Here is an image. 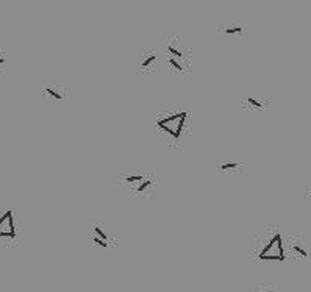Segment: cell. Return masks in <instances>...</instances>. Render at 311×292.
Instances as JSON below:
<instances>
[{"label":"cell","instance_id":"cell-15","mask_svg":"<svg viewBox=\"0 0 311 292\" xmlns=\"http://www.w3.org/2000/svg\"><path fill=\"white\" fill-rule=\"evenodd\" d=\"M169 63H170V64H172V66H174V68H175L177 71H183V68H181V66H180V64H178V63H177V61H175L174 58H169Z\"/></svg>","mask_w":311,"mask_h":292},{"label":"cell","instance_id":"cell-6","mask_svg":"<svg viewBox=\"0 0 311 292\" xmlns=\"http://www.w3.org/2000/svg\"><path fill=\"white\" fill-rule=\"evenodd\" d=\"M94 233L97 234V237H100V239H103V241L108 242V236H106V233L100 228V226H94Z\"/></svg>","mask_w":311,"mask_h":292},{"label":"cell","instance_id":"cell-8","mask_svg":"<svg viewBox=\"0 0 311 292\" xmlns=\"http://www.w3.org/2000/svg\"><path fill=\"white\" fill-rule=\"evenodd\" d=\"M234 167H239V164L238 163H224V164L219 166L221 170H230V169H234Z\"/></svg>","mask_w":311,"mask_h":292},{"label":"cell","instance_id":"cell-17","mask_svg":"<svg viewBox=\"0 0 311 292\" xmlns=\"http://www.w3.org/2000/svg\"><path fill=\"white\" fill-rule=\"evenodd\" d=\"M3 63H5V58H2V57H0V66H2Z\"/></svg>","mask_w":311,"mask_h":292},{"label":"cell","instance_id":"cell-16","mask_svg":"<svg viewBox=\"0 0 311 292\" xmlns=\"http://www.w3.org/2000/svg\"><path fill=\"white\" fill-rule=\"evenodd\" d=\"M256 292H278V291H271V289H261V288H258V289H256Z\"/></svg>","mask_w":311,"mask_h":292},{"label":"cell","instance_id":"cell-9","mask_svg":"<svg viewBox=\"0 0 311 292\" xmlns=\"http://www.w3.org/2000/svg\"><path fill=\"white\" fill-rule=\"evenodd\" d=\"M156 60V55H149L144 61H143V68H150V64Z\"/></svg>","mask_w":311,"mask_h":292},{"label":"cell","instance_id":"cell-4","mask_svg":"<svg viewBox=\"0 0 311 292\" xmlns=\"http://www.w3.org/2000/svg\"><path fill=\"white\" fill-rule=\"evenodd\" d=\"M221 31H222V33H225V35H234V33H241L242 27L241 25H229V27L222 28Z\"/></svg>","mask_w":311,"mask_h":292},{"label":"cell","instance_id":"cell-14","mask_svg":"<svg viewBox=\"0 0 311 292\" xmlns=\"http://www.w3.org/2000/svg\"><path fill=\"white\" fill-rule=\"evenodd\" d=\"M247 102H249L250 105H253L255 108H261V106H263V105H261V103H260L258 100H255V99H252V97H249V99H247Z\"/></svg>","mask_w":311,"mask_h":292},{"label":"cell","instance_id":"cell-3","mask_svg":"<svg viewBox=\"0 0 311 292\" xmlns=\"http://www.w3.org/2000/svg\"><path fill=\"white\" fill-rule=\"evenodd\" d=\"M0 237H9V239H14L16 237L13 211L3 213L2 218H0Z\"/></svg>","mask_w":311,"mask_h":292},{"label":"cell","instance_id":"cell-13","mask_svg":"<svg viewBox=\"0 0 311 292\" xmlns=\"http://www.w3.org/2000/svg\"><path fill=\"white\" fill-rule=\"evenodd\" d=\"M169 53H172V55H175V57H181V52L177 50L174 46H169Z\"/></svg>","mask_w":311,"mask_h":292},{"label":"cell","instance_id":"cell-2","mask_svg":"<svg viewBox=\"0 0 311 292\" xmlns=\"http://www.w3.org/2000/svg\"><path fill=\"white\" fill-rule=\"evenodd\" d=\"M260 259H275V261H283L285 259V253H283V244H282V236L275 234L272 239L269 241L261 253L258 255Z\"/></svg>","mask_w":311,"mask_h":292},{"label":"cell","instance_id":"cell-11","mask_svg":"<svg viewBox=\"0 0 311 292\" xmlns=\"http://www.w3.org/2000/svg\"><path fill=\"white\" fill-rule=\"evenodd\" d=\"M124 180L128 181V183H133V181H138V180H144V177L143 175H128V177H124Z\"/></svg>","mask_w":311,"mask_h":292},{"label":"cell","instance_id":"cell-1","mask_svg":"<svg viewBox=\"0 0 311 292\" xmlns=\"http://www.w3.org/2000/svg\"><path fill=\"white\" fill-rule=\"evenodd\" d=\"M185 119H186V113H177L170 117L159 119L156 125L161 130H164L166 133H169L174 139H178L181 135V128H183V124H185Z\"/></svg>","mask_w":311,"mask_h":292},{"label":"cell","instance_id":"cell-12","mask_svg":"<svg viewBox=\"0 0 311 292\" xmlns=\"http://www.w3.org/2000/svg\"><path fill=\"white\" fill-rule=\"evenodd\" d=\"M94 242H95V244H99V245H100V247H103V248L108 247V242L103 241V239H100V237H97V236L94 237Z\"/></svg>","mask_w":311,"mask_h":292},{"label":"cell","instance_id":"cell-7","mask_svg":"<svg viewBox=\"0 0 311 292\" xmlns=\"http://www.w3.org/2000/svg\"><path fill=\"white\" fill-rule=\"evenodd\" d=\"M293 250H294V252H297L300 256H304V258H307V256H308V252L305 250V248H302V247L297 245V244H296V245H293Z\"/></svg>","mask_w":311,"mask_h":292},{"label":"cell","instance_id":"cell-10","mask_svg":"<svg viewBox=\"0 0 311 292\" xmlns=\"http://www.w3.org/2000/svg\"><path fill=\"white\" fill-rule=\"evenodd\" d=\"M150 185H152V180H146L143 185H139L138 186V189H136V192H143V191H146Z\"/></svg>","mask_w":311,"mask_h":292},{"label":"cell","instance_id":"cell-5","mask_svg":"<svg viewBox=\"0 0 311 292\" xmlns=\"http://www.w3.org/2000/svg\"><path fill=\"white\" fill-rule=\"evenodd\" d=\"M44 92L50 97H53V99H57V100H63V95L55 89V88H50V86H47V88L44 89Z\"/></svg>","mask_w":311,"mask_h":292}]
</instances>
